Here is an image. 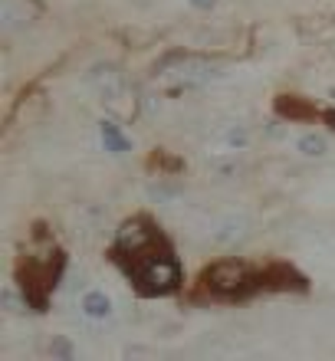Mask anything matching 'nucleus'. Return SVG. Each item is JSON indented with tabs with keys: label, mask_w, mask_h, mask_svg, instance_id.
Masks as SVG:
<instances>
[{
	"label": "nucleus",
	"mask_w": 335,
	"mask_h": 361,
	"mask_svg": "<svg viewBox=\"0 0 335 361\" xmlns=\"http://www.w3.org/2000/svg\"><path fill=\"white\" fill-rule=\"evenodd\" d=\"M260 289H273V293L296 289V293H303L306 289V276L293 269L289 263H269L267 269H260Z\"/></svg>",
	"instance_id": "8"
},
{
	"label": "nucleus",
	"mask_w": 335,
	"mask_h": 361,
	"mask_svg": "<svg viewBox=\"0 0 335 361\" xmlns=\"http://www.w3.org/2000/svg\"><path fill=\"white\" fill-rule=\"evenodd\" d=\"M332 99H335V92H332Z\"/></svg>",
	"instance_id": "16"
},
{
	"label": "nucleus",
	"mask_w": 335,
	"mask_h": 361,
	"mask_svg": "<svg viewBox=\"0 0 335 361\" xmlns=\"http://www.w3.org/2000/svg\"><path fill=\"white\" fill-rule=\"evenodd\" d=\"M86 89L102 102H118L125 95V79L115 66H92L86 73Z\"/></svg>",
	"instance_id": "7"
},
{
	"label": "nucleus",
	"mask_w": 335,
	"mask_h": 361,
	"mask_svg": "<svg viewBox=\"0 0 335 361\" xmlns=\"http://www.w3.org/2000/svg\"><path fill=\"white\" fill-rule=\"evenodd\" d=\"M162 240H164L162 227H154L148 217H132V220H125L122 227L115 230V243H112L109 253H112L115 263H125L128 257L152 250L154 243H162Z\"/></svg>",
	"instance_id": "4"
},
{
	"label": "nucleus",
	"mask_w": 335,
	"mask_h": 361,
	"mask_svg": "<svg viewBox=\"0 0 335 361\" xmlns=\"http://www.w3.org/2000/svg\"><path fill=\"white\" fill-rule=\"evenodd\" d=\"M201 289L211 299H243L250 293H260V273H253L247 263L224 259L201 273Z\"/></svg>",
	"instance_id": "3"
},
{
	"label": "nucleus",
	"mask_w": 335,
	"mask_h": 361,
	"mask_svg": "<svg viewBox=\"0 0 335 361\" xmlns=\"http://www.w3.org/2000/svg\"><path fill=\"white\" fill-rule=\"evenodd\" d=\"M154 73H164V76H174L178 82L184 86H204V82H211V79L221 76V66L211 63V59H201V56H191V53H171V56H164Z\"/></svg>",
	"instance_id": "5"
},
{
	"label": "nucleus",
	"mask_w": 335,
	"mask_h": 361,
	"mask_svg": "<svg viewBox=\"0 0 335 361\" xmlns=\"http://www.w3.org/2000/svg\"><path fill=\"white\" fill-rule=\"evenodd\" d=\"M276 112L283 118H316V105H306L303 95H276Z\"/></svg>",
	"instance_id": "11"
},
{
	"label": "nucleus",
	"mask_w": 335,
	"mask_h": 361,
	"mask_svg": "<svg viewBox=\"0 0 335 361\" xmlns=\"http://www.w3.org/2000/svg\"><path fill=\"white\" fill-rule=\"evenodd\" d=\"M250 145L247 125L240 122H224L207 135V154H237Z\"/></svg>",
	"instance_id": "6"
},
{
	"label": "nucleus",
	"mask_w": 335,
	"mask_h": 361,
	"mask_svg": "<svg viewBox=\"0 0 335 361\" xmlns=\"http://www.w3.org/2000/svg\"><path fill=\"white\" fill-rule=\"evenodd\" d=\"M250 233V220L240 217V214H227V217L214 220L211 224V240L221 243V247H233Z\"/></svg>",
	"instance_id": "9"
},
{
	"label": "nucleus",
	"mask_w": 335,
	"mask_h": 361,
	"mask_svg": "<svg viewBox=\"0 0 335 361\" xmlns=\"http://www.w3.org/2000/svg\"><path fill=\"white\" fill-rule=\"evenodd\" d=\"M322 118H326V122L335 128V112H332V109H329V112H322Z\"/></svg>",
	"instance_id": "15"
},
{
	"label": "nucleus",
	"mask_w": 335,
	"mask_h": 361,
	"mask_svg": "<svg viewBox=\"0 0 335 361\" xmlns=\"http://www.w3.org/2000/svg\"><path fill=\"white\" fill-rule=\"evenodd\" d=\"M191 7H197V10H211V7H217V0H191Z\"/></svg>",
	"instance_id": "14"
},
{
	"label": "nucleus",
	"mask_w": 335,
	"mask_h": 361,
	"mask_svg": "<svg viewBox=\"0 0 335 361\" xmlns=\"http://www.w3.org/2000/svg\"><path fill=\"white\" fill-rule=\"evenodd\" d=\"M79 309H83V315H86V319L102 322V319H109V315H112V299H109L102 289H89V293L83 295Z\"/></svg>",
	"instance_id": "10"
},
{
	"label": "nucleus",
	"mask_w": 335,
	"mask_h": 361,
	"mask_svg": "<svg viewBox=\"0 0 335 361\" xmlns=\"http://www.w3.org/2000/svg\"><path fill=\"white\" fill-rule=\"evenodd\" d=\"M63 267H66V253L59 247H47L43 253H23V259L17 263V279L30 309L47 312L49 293L56 289Z\"/></svg>",
	"instance_id": "2"
},
{
	"label": "nucleus",
	"mask_w": 335,
	"mask_h": 361,
	"mask_svg": "<svg viewBox=\"0 0 335 361\" xmlns=\"http://www.w3.org/2000/svg\"><path fill=\"white\" fill-rule=\"evenodd\" d=\"M118 267H122L125 276L132 279L135 293L145 295V299L171 295V293H178L184 283L181 263L174 259V250L168 240L154 243V247L145 250V253H135V257H128L125 263H118Z\"/></svg>",
	"instance_id": "1"
},
{
	"label": "nucleus",
	"mask_w": 335,
	"mask_h": 361,
	"mask_svg": "<svg viewBox=\"0 0 335 361\" xmlns=\"http://www.w3.org/2000/svg\"><path fill=\"white\" fill-rule=\"evenodd\" d=\"M296 148L309 158H319V154H326V138H319V135H303L296 142Z\"/></svg>",
	"instance_id": "13"
},
{
	"label": "nucleus",
	"mask_w": 335,
	"mask_h": 361,
	"mask_svg": "<svg viewBox=\"0 0 335 361\" xmlns=\"http://www.w3.org/2000/svg\"><path fill=\"white\" fill-rule=\"evenodd\" d=\"M99 135H102V145H106V152H112V154H125L128 148H132L128 135H125L115 122H102V125H99Z\"/></svg>",
	"instance_id": "12"
}]
</instances>
